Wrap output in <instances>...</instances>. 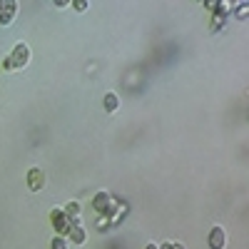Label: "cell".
<instances>
[{"label": "cell", "instance_id": "obj_12", "mask_svg": "<svg viewBox=\"0 0 249 249\" xmlns=\"http://www.w3.org/2000/svg\"><path fill=\"white\" fill-rule=\"evenodd\" d=\"M160 249H184V247H182L179 242H164V244H162Z\"/></svg>", "mask_w": 249, "mask_h": 249}, {"label": "cell", "instance_id": "obj_1", "mask_svg": "<svg viewBox=\"0 0 249 249\" xmlns=\"http://www.w3.org/2000/svg\"><path fill=\"white\" fill-rule=\"evenodd\" d=\"M8 60L13 62V70H23L28 62H30V48H28V43H15V48L8 55Z\"/></svg>", "mask_w": 249, "mask_h": 249}, {"label": "cell", "instance_id": "obj_4", "mask_svg": "<svg viewBox=\"0 0 249 249\" xmlns=\"http://www.w3.org/2000/svg\"><path fill=\"white\" fill-rule=\"evenodd\" d=\"M92 210L97 214H112V197L107 192H97L92 197Z\"/></svg>", "mask_w": 249, "mask_h": 249}, {"label": "cell", "instance_id": "obj_13", "mask_svg": "<svg viewBox=\"0 0 249 249\" xmlns=\"http://www.w3.org/2000/svg\"><path fill=\"white\" fill-rule=\"evenodd\" d=\"M53 5H55V8H68L70 0H53Z\"/></svg>", "mask_w": 249, "mask_h": 249}, {"label": "cell", "instance_id": "obj_8", "mask_svg": "<svg viewBox=\"0 0 249 249\" xmlns=\"http://www.w3.org/2000/svg\"><path fill=\"white\" fill-rule=\"evenodd\" d=\"M102 107H105V112H117L120 110V95H115V92H107L105 97H102Z\"/></svg>", "mask_w": 249, "mask_h": 249}, {"label": "cell", "instance_id": "obj_7", "mask_svg": "<svg viewBox=\"0 0 249 249\" xmlns=\"http://www.w3.org/2000/svg\"><path fill=\"white\" fill-rule=\"evenodd\" d=\"M65 237H68V242H70V244H85L88 232H85V230H82V227L75 222V224L70 227V230H68V234H65Z\"/></svg>", "mask_w": 249, "mask_h": 249}, {"label": "cell", "instance_id": "obj_10", "mask_svg": "<svg viewBox=\"0 0 249 249\" xmlns=\"http://www.w3.org/2000/svg\"><path fill=\"white\" fill-rule=\"evenodd\" d=\"M50 249H70V242H68V237L55 234V237H53V242H50Z\"/></svg>", "mask_w": 249, "mask_h": 249}, {"label": "cell", "instance_id": "obj_9", "mask_svg": "<svg viewBox=\"0 0 249 249\" xmlns=\"http://www.w3.org/2000/svg\"><path fill=\"white\" fill-rule=\"evenodd\" d=\"M62 212H65L72 222H77V217H80V202L77 199H72V202H68L65 204V210H62Z\"/></svg>", "mask_w": 249, "mask_h": 249}, {"label": "cell", "instance_id": "obj_2", "mask_svg": "<svg viewBox=\"0 0 249 249\" xmlns=\"http://www.w3.org/2000/svg\"><path fill=\"white\" fill-rule=\"evenodd\" d=\"M50 224H53V230H55V234H62V237H65L68 234V230H70V227L75 224L65 212H62V210H53L50 212Z\"/></svg>", "mask_w": 249, "mask_h": 249}, {"label": "cell", "instance_id": "obj_6", "mask_svg": "<svg viewBox=\"0 0 249 249\" xmlns=\"http://www.w3.org/2000/svg\"><path fill=\"white\" fill-rule=\"evenodd\" d=\"M28 187L33 192H40L45 187V172L40 170V167H33V170H28Z\"/></svg>", "mask_w": 249, "mask_h": 249}, {"label": "cell", "instance_id": "obj_5", "mask_svg": "<svg viewBox=\"0 0 249 249\" xmlns=\"http://www.w3.org/2000/svg\"><path fill=\"white\" fill-rule=\"evenodd\" d=\"M224 244H227V232L219 224H214L210 230V237H207V247L210 249H224Z\"/></svg>", "mask_w": 249, "mask_h": 249}, {"label": "cell", "instance_id": "obj_3", "mask_svg": "<svg viewBox=\"0 0 249 249\" xmlns=\"http://www.w3.org/2000/svg\"><path fill=\"white\" fill-rule=\"evenodd\" d=\"M18 18V0H0V25H10Z\"/></svg>", "mask_w": 249, "mask_h": 249}, {"label": "cell", "instance_id": "obj_11", "mask_svg": "<svg viewBox=\"0 0 249 249\" xmlns=\"http://www.w3.org/2000/svg\"><path fill=\"white\" fill-rule=\"evenodd\" d=\"M70 5H72L77 13H85V10H88V0H70Z\"/></svg>", "mask_w": 249, "mask_h": 249}, {"label": "cell", "instance_id": "obj_14", "mask_svg": "<svg viewBox=\"0 0 249 249\" xmlns=\"http://www.w3.org/2000/svg\"><path fill=\"white\" fill-rule=\"evenodd\" d=\"M144 249H160L157 244H147V247H144Z\"/></svg>", "mask_w": 249, "mask_h": 249}]
</instances>
